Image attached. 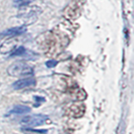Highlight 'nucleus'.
<instances>
[{"instance_id":"1","label":"nucleus","mask_w":134,"mask_h":134,"mask_svg":"<svg viewBox=\"0 0 134 134\" xmlns=\"http://www.w3.org/2000/svg\"><path fill=\"white\" fill-rule=\"evenodd\" d=\"M8 74L14 77L27 76L34 74V69L26 62L16 61L11 64L7 69Z\"/></svg>"},{"instance_id":"2","label":"nucleus","mask_w":134,"mask_h":134,"mask_svg":"<svg viewBox=\"0 0 134 134\" xmlns=\"http://www.w3.org/2000/svg\"><path fill=\"white\" fill-rule=\"evenodd\" d=\"M48 117L44 115H31L23 117L20 120V125L24 127H38L43 125Z\"/></svg>"},{"instance_id":"3","label":"nucleus","mask_w":134,"mask_h":134,"mask_svg":"<svg viewBox=\"0 0 134 134\" xmlns=\"http://www.w3.org/2000/svg\"><path fill=\"white\" fill-rule=\"evenodd\" d=\"M19 44V40L15 37L8 38L3 43L0 45V53L3 54H6L13 52L17 48Z\"/></svg>"},{"instance_id":"4","label":"nucleus","mask_w":134,"mask_h":134,"mask_svg":"<svg viewBox=\"0 0 134 134\" xmlns=\"http://www.w3.org/2000/svg\"><path fill=\"white\" fill-rule=\"evenodd\" d=\"M26 31H27V28L25 26H18V27H14V28L5 29V30L1 33V35L3 37L13 38L17 35H23Z\"/></svg>"},{"instance_id":"5","label":"nucleus","mask_w":134,"mask_h":134,"mask_svg":"<svg viewBox=\"0 0 134 134\" xmlns=\"http://www.w3.org/2000/svg\"><path fill=\"white\" fill-rule=\"evenodd\" d=\"M35 85H36V80L33 77H29V78L20 79L19 81H15L13 84V88H14V90H20L25 87L32 86Z\"/></svg>"},{"instance_id":"6","label":"nucleus","mask_w":134,"mask_h":134,"mask_svg":"<svg viewBox=\"0 0 134 134\" xmlns=\"http://www.w3.org/2000/svg\"><path fill=\"white\" fill-rule=\"evenodd\" d=\"M69 111L73 117L82 116L85 112V106L83 104H74L70 107Z\"/></svg>"},{"instance_id":"7","label":"nucleus","mask_w":134,"mask_h":134,"mask_svg":"<svg viewBox=\"0 0 134 134\" xmlns=\"http://www.w3.org/2000/svg\"><path fill=\"white\" fill-rule=\"evenodd\" d=\"M31 111V108L24 105H17L14 107L8 112V115L10 114H15V115H24Z\"/></svg>"},{"instance_id":"8","label":"nucleus","mask_w":134,"mask_h":134,"mask_svg":"<svg viewBox=\"0 0 134 134\" xmlns=\"http://www.w3.org/2000/svg\"><path fill=\"white\" fill-rule=\"evenodd\" d=\"M25 51H26V49H24V47L20 46L18 49H15L14 50V52L11 54V56H23Z\"/></svg>"},{"instance_id":"9","label":"nucleus","mask_w":134,"mask_h":134,"mask_svg":"<svg viewBox=\"0 0 134 134\" xmlns=\"http://www.w3.org/2000/svg\"><path fill=\"white\" fill-rule=\"evenodd\" d=\"M58 64V62L56 60H48L46 61L45 63V65L48 67V68H53L56 65Z\"/></svg>"},{"instance_id":"10","label":"nucleus","mask_w":134,"mask_h":134,"mask_svg":"<svg viewBox=\"0 0 134 134\" xmlns=\"http://www.w3.org/2000/svg\"><path fill=\"white\" fill-rule=\"evenodd\" d=\"M27 131H31V132H38V133H46L47 132V130H33V129H29L27 128Z\"/></svg>"},{"instance_id":"11","label":"nucleus","mask_w":134,"mask_h":134,"mask_svg":"<svg viewBox=\"0 0 134 134\" xmlns=\"http://www.w3.org/2000/svg\"><path fill=\"white\" fill-rule=\"evenodd\" d=\"M14 1L16 3V2H19V1H24V0H14Z\"/></svg>"}]
</instances>
